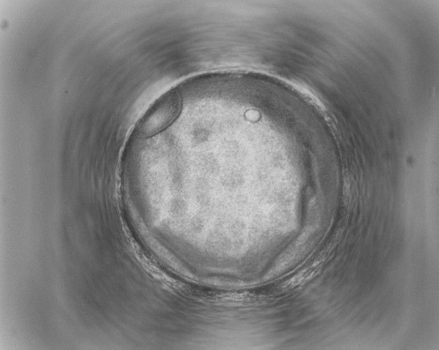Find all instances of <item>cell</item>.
Listing matches in <instances>:
<instances>
[{
    "mask_svg": "<svg viewBox=\"0 0 439 350\" xmlns=\"http://www.w3.org/2000/svg\"><path fill=\"white\" fill-rule=\"evenodd\" d=\"M181 110V99L176 93L163 97L144 116L138 126L140 135L152 136L163 131L177 117Z\"/></svg>",
    "mask_w": 439,
    "mask_h": 350,
    "instance_id": "6da1fadb",
    "label": "cell"
}]
</instances>
